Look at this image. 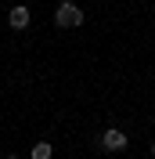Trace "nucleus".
Wrapping results in <instances>:
<instances>
[{"instance_id": "39448f33", "label": "nucleus", "mask_w": 155, "mask_h": 159, "mask_svg": "<svg viewBox=\"0 0 155 159\" xmlns=\"http://www.w3.org/2000/svg\"><path fill=\"white\" fill-rule=\"evenodd\" d=\"M4 159H22V156H18V152H7V156H4Z\"/></svg>"}, {"instance_id": "f03ea898", "label": "nucleus", "mask_w": 155, "mask_h": 159, "mask_svg": "<svg viewBox=\"0 0 155 159\" xmlns=\"http://www.w3.org/2000/svg\"><path fill=\"white\" fill-rule=\"evenodd\" d=\"M126 145H130V138H126V130H119V127H108L105 134H101V152H123Z\"/></svg>"}, {"instance_id": "f257e3e1", "label": "nucleus", "mask_w": 155, "mask_h": 159, "mask_svg": "<svg viewBox=\"0 0 155 159\" xmlns=\"http://www.w3.org/2000/svg\"><path fill=\"white\" fill-rule=\"evenodd\" d=\"M83 22H87V11L79 7V4H72V0H65V4L54 7V25L58 29H79Z\"/></svg>"}, {"instance_id": "7ed1b4c3", "label": "nucleus", "mask_w": 155, "mask_h": 159, "mask_svg": "<svg viewBox=\"0 0 155 159\" xmlns=\"http://www.w3.org/2000/svg\"><path fill=\"white\" fill-rule=\"evenodd\" d=\"M29 22H33V11L25 7V4H15V7L7 11V25L15 33H22V29H29Z\"/></svg>"}, {"instance_id": "20e7f679", "label": "nucleus", "mask_w": 155, "mask_h": 159, "mask_svg": "<svg viewBox=\"0 0 155 159\" xmlns=\"http://www.w3.org/2000/svg\"><path fill=\"white\" fill-rule=\"evenodd\" d=\"M51 156H54V145L51 141H36L29 148V159H51Z\"/></svg>"}, {"instance_id": "423d86ee", "label": "nucleus", "mask_w": 155, "mask_h": 159, "mask_svg": "<svg viewBox=\"0 0 155 159\" xmlns=\"http://www.w3.org/2000/svg\"><path fill=\"white\" fill-rule=\"evenodd\" d=\"M152 159H155V145H152Z\"/></svg>"}]
</instances>
